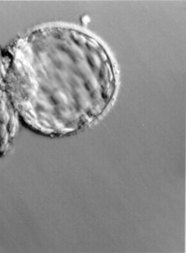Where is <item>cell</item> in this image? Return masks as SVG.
Wrapping results in <instances>:
<instances>
[{
    "label": "cell",
    "instance_id": "obj_1",
    "mask_svg": "<svg viewBox=\"0 0 186 253\" xmlns=\"http://www.w3.org/2000/svg\"><path fill=\"white\" fill-rule=\"evenodd\" d=\"M4 57L14 110L43 134L78 131L99 117L114 95L116 76L108 53L81 31L38 29Z\"/></svg>",
    "mask_w": 186,
    "mask_h": 253
}]
</instances>
